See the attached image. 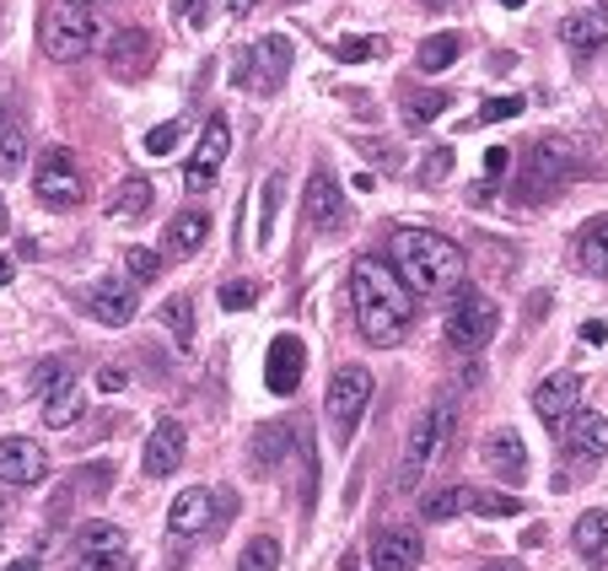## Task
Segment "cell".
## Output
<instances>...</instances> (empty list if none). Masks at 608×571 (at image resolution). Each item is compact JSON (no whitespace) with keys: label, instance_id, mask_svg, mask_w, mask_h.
I'll use <instances>...</instances> for the list:
<instances>
[{"label":"cell","instance_id":"cell-1","mask_svg":"<svg viewBox=\"0 0 608 571\" xmlns=\"http://www.w3.org/2000/svg\"><path fill=\"white\" fill-rule=\"evenodd\" d=\"M350 302H356V324H361L366 345L388 351V345L405 340L415 297H409V286L394 276V264H382V259H356V264H350Z\"/></svg>","mask_w":608,"mask_h":571},{"label":"cell","instance_id":"cell-2","mask_svg":"<svg viewBox=\"0 0 608 571\" xmlns=\"http://www.w3.org/2000/svg\"><path fill=\"white\" fill-rule=\"evenodd\" d=\"M394 276L409 286V297H452L463 276H469V259L463 248L442 238V232H426V227H405L394 232Z\"/></svg>","mask_w":608,"mask_h":571},{"label":"cell","instance_id":"cell-3","mask_svg":"<svg viewBox=\"0 0 608 571\" xmlns=\"http://www.w3.org/2000/svg\"><path fill=\"white\" fill-rule=\"evenodd\" d=\"M447 443H452V409L447 405L420 409L415 426H409V437H405V458H399V469H394V490H399V496L420 490L426 469L447 453Z\"/></svg>","mask_w":608,"mask_h":571},{"label":"cell","instance_id":"cell-4","mask_svg":"<svg viewBox=\"0 0 608 571\" xmlns=\"http://www.w3.org/2000/svg\"><path fill=\"white\" fill-rule=\"evenodd\" d=\"M43 54L49 60H60V65H71V60H82L92 39H97V17H92V6L86 0H49L43 6Z\"/></svg>","mask_w":608,"mask_h":571},{"label":"cell","instance_id":"cell-5","mask_svg":"<svg viewBox=\"0 0 608 571\" xmlns=\"http://www.w3.org/2000/svg\"><path fill=\"white\" fill-rule=\"evenodd\" d=\"M570 173H576L570 146H560V141H538V146H527L523 152V167H517V184H512V189H517V200L544 205L566 189Z\"/></svg>","mask_w":608,"mask_h":571},{"label":"cell","instance_id":"cell-6","mask_svg":"<svg viewBox=\"0 0 608 571\" xmlns=\"http://www.w3.org/2000/svg\"><path fill=\"white\" fill-rule=\"evenodd\" d=\"M33 195H39V205H49V210H76V205L86 200V178H82V167H76V157H71L65 146L39 152Z\"/></svg>","mask_w":608,"mask_h":571},{"label":"cell","instance_id":"cell-7","mask_svg":"<svg viewBox=\"0 0 608 571\" xmlns=\"http://www.w3.org/2000/svg\"><path fill=\"white\" fill-rule=\"evenodd\" d=\"M366 405H371V372H366V367L350 362V367H339L334 377H328L324 409H328V426H334V437H339V443H350V437H356Z\"/></svg>","mask_w":608,"mask_h":571},{"label":"cell","instance_id":"cell-8","mask_svg":"<svg viewBox=\"0 0 608 571\" xmlns=\"http://www.w3.org/2000/svg\"><path fill=\"white\" fill-rule=\"evenodd\" d=\"M495 340V302L480 291H452V308H447V345L458 351H480Z\"/></svg>","mask_w":608,"mask_h":571},{"label":"cell","instance_id":"cell-9","mask_svg":"<svg viewBox=\"0 0 608 571\" xmlns=\"http://www.w3.org/2000/svg\"><path fill=\"white\" fill-rule=\"evenodd\" d=\"M302 216H307V227H318L324 238H334V232H345V227H350V205H345V189H339V178H334L328 167H313V178H307V195H302Z\"/></svg>","mask_w":608,"mask_h":571},{"label":"cell","instance_id":"cell-10","mask_svg":"<svg viewBox=\"0 0 608 571\" xmlns=\"http://www.w3.org/2000/svg\"><path fill=\"white\" fill-rule=\"evenodd\" d=\"M285 71H291V39L281 33H270L264 43H253L243 54V71H238V82H248L253 92H275L285 82Z\"/></svg>","mask_w":608,"mask_h":571},{"label":"cell","instance_id":"cell-11","mask_svg":"<svg viewBox=\"0 0 608 571\" xmlns=\"http://www.w3.org/2000/svg\"><path fill=\"white\" fill-rule=\"evenodd\" d=\"M302 372H307V345L296 334H275L270 340V356H264V388L291 399L302 388Z\"/></svg>","mask_w":608,"mask_h":571},{"label":"cell","instance_id":"cell-12","mask_svg":"<svg viewBox=\"0 0 608 571\" xmlns=\"http://www.w3.org/2000/svg\"><path fill=\"white\" fill-rule=\"evenodd\" d=\"M227 152H232V124L221 120V114H210L205 129H200V146H195V157H189V167H184V184H189V189H205V184L221 173Z\"/></svg>","mask_w":608,"mask_h":571},{"label":"cell","instance_id":"cell-13","mask_svg":"<svg viewBox=\"0 0 608 571\" xmlns=\"http://www.w3.org/2000/svg\"><path fill=\"white\" fill-rule=\"evenodd\" d=\"M581 405V377L576 372H555V377H544L538 388H533V409H538V421L549 426V432H566V421L576 415Z\"/></svg>","mask_w":608,"mask_h":571},{"label":"cell","instance_id":"cell-14","mask_svg":"<svg viewBox=\"0 0 608 571\" xmlns=\"http://www.w3.org/2000/svg\"><path fill=\"white\" fill-rule=\"evenodd\" d=\"M49 475V453L33 437H6L0 443V486H39Z\"/></svg>","mask_w":608,"mask_h":571},{"label":"cell","instance_id":"cell-15","mask_svg":"<svg viewBox=\"0 0 608 571\" xmlns=\"http://www.w3.org/2000/svg\"><path fill=\"white\" fill-rule=\"evenodd\" d=\"M216 523V490L205 486H189L172 496V507H167V529H172V539H195V533H205Z\"/></svg>","mask_w":608,"mask_h":571},{"label":"cell","instance_id":"cell-16","mask_svg":"<svg viewBox=\"0 0 608 571\" xmlns=\"http://www.w3.org/2000/svg\"><path fill=\"white\" fill-rule=\"evenodd\" d=\"M420 567V533L377 529L371 533V571H415Z\"/></svg>","mask_w":608,"mask_h":571},{"label":"cell","instance_id":"cell-17","mask_svg":"<svg viewBox=\"0 0 608 571\" xmlns=\"http://www.w3.org/2000/svg\"><path fill=\"white\" fill-rule=\"evenodd\" d=\"M480 453H485V464L501 475V480H512V486H517V480H527V448H523V437H517L512 426L490 432Z\"/></svg>","mask_w":608,"mask_h":571},{"label":"cell","instance_id":"cell-18","mask_svg":"<svg viewBox=\"0 0 608 571\" xmlns=\"http://www.w3.org/2000/svg\"><path fill=\"white\" fill-rule=\"evenodd\" d=\"M92 319L97 324H108V329H124L129 319H135V286L129 281H97L92 286Z\"/></svg>","mask_w":608,"mask_h":571},{"label":"cell","instance_id":"cell-19","mask_svg":"<svg viewBox=\"0 0 608 571\" xmlns=\"http://www.w3.org/2000/svg\"><path fill=\"white\" fill-rule=\"evenodd\" d=\"M151 54H157V43H151L146 28H119L114 43H108V65L124 71V76H140V71L151 65Z\"/></svg>","mask_w":608,"mask_h":571},{"label":"cell","instance_id":"cell-20","mask_svg":"<svg viewBox=\"0 0 608 571\" xmlns=\"http://www.w3.org/2000/svg\"><path fill=\"white\" fill-rule=\"evenodd\" d=\"M184 464V426L178 421H157V432L146 437V475H172Z\"/></svg>","mask_w":608,"mask_h":571},{"label":"cell","instance_id":"cell-21","mask_svg":"<svg viewBox=\"0 0 608 571\" xmlns=\"http://www.w3.org/2000/svg\"><path fill=\"white\" fill-rule=\"evenodd\" d=\"M608 43V6H587V11H576L566 22V49L570 54H598Z\"/></svg>","mask_w":608,"mask_h":571},{"label":"cell","instance_id":"cell-22","mask_svg":"<svg viewBox=\"0 0 608 571\" xmlns=\"http://www.w3.org/2000/svg\"><path fill=\"white\" fill-rule=\"evenodd\" d=\"M210 238V216L205 210H184V216H172L167 221V253L172 259H195Z\"/></svg>","mask_w":608,"mask_h":571},{"label":"cell","instance_id":"cell-23","mask_svg":"<svg viewBox=\"0 0 608 571\" xmlns=\"http://www.w3.org/2000/svg\"><path fill=\"white\" fill-rule=\"evenodd\" d=\"M570 539H576V556L587 567H608V512H581Z\"/></svg>","mask_w":608,"mask_h":571},{"label":"cell","instance_id":"cell-24","mask_svg":"<svg viewBox=\"0 0 608 571\" xmlns=\"http://www.w3.org/2000/svg\"><path fill=\"white\" fill-rule=\"evenodd\" d=\"M570 448L581 453V458H604L608 453V415H593V409H581V415H570Z\"/></svg>","mask_w":608,"mask_h":571},{"label":"cell","instance_id":"cell-25","mask_svg":"<svg viewBox=\"0 0 608 571\" xmlns=\"http://www.w3.org/2000/svg\"><path fill=\"white\" fill-rule=\"evenodd\" d=\"M285 453H296V432H291L285 421H270V426L253 432V464H259V469H275Z\"/></svg>","mask_w":608,"mask_h":571},{"label":"cell","instance_id":"cell-26","mask_svg":"<svg viewBox=\"0 0 608 571\" xmlns=\"http://www.w3.org/2000/svg\"><path fill=\"white\" fill-rule=\"evenodd\" d=\"M576 259H581V270H587V276L608 281V221L581 227V238H576Z\"/></svg>","mask_w":608,"mask_h":571},{"label":"cell","instance_id":"cell-27","mask_svg":"<svg viewBox=\"0 0 608 571\" xmlns=\"http://www.w3.org/2000/svg\"><path fill=\"white\" fill-rule=\"evenodd\" d=\"M28 163V129L6 114V103H0V178H11V173H22Z\"/></svg>","mask_w":608,"mask_h":571},{"label":"cell","instance_id":"cell-28","mask_svg":"<svg viewBox=\"0 0 608 571\" xmlns=\"http://www.w3.org/2000/svg\"><path fill=\"white\" fill-rule=\"evenodd\" d=\"M463 54V43H458V33H437V39L420 43V54H415V65H420V76H442V71H452V60Z\"/></svg>","mask_w":608,"mask_h":571},{"label":"cell","instance_id":"cell-29","mask_svg":"<svg viewBox=\"0 0 608 571\" xmlns=\"http://www.w3.org/2000/svg\"><path fill=\"white\" fill-rule=\"evenodd\" d=\"M469 507H474V486H447V490H431L420 512H426V523H447V518H458Z\"/></svg>","mask_w":608,"mask_h":571},{"label":"cell","instance_id":"cell-30","mask_svg":"<svg viewBox=\"0 0 608 571\" xmlns=\"http://www.w3.org/2000/svg\"><path fill=\"white\" fill-rule=\"evenodd\" d=\"M39 415L54 426V432H65V426H76L82 421V409H86V399H82V388L71 383V388H60V394H49V399H39Z\"/></svg>","mask_w":608,"mask_h":571},{"label":"cell","instance_id":"cell-31","mask_svg":"<svg viewBox=\"0 0 608 571\" xmlns=\"http://www.w3.org/2000/svg\"><path fill=\"white\" fill-rule=\"evenodd\" d=\"M146 210H151V184L146 178H124L119 189H114V200H108V216L129 221V216H146Z\"/></svg>","mask_w":608,"mask_h":571},{"label":"cell","instance_id":"cell-32","mask_svg":"<svg viewBox=\"0 0 608 571\" xmlns=\"http://www.w3.org/2000/svg\"><path fill=\"white\" fill-rule=\"evenodd\" d=\"M238 571H281V539H270V533L248 539V550L238 556Z\"/></svg>","mask_w":608,"mask_h":571},{"label":"cell","instance_id":"cell-33","mask_svg":"<svg viewBox=\"0 0 608 571\" xmlns=\"http://www.w3.org/2000/svg\"><path fill=\"white\" fill-rule=\"evenodd\" d=\"M71 383H76V372L65 367V362H39V367H33V394H39V399L60 394V388H71Z\"/></svg>","mask_w":608,"mask_h":571},{"label":"cell","instance_id":"cell-34","mask_svg":"<svg viewBox=\"0 0 608 571\" xmlns=\"http://www.w3.org/2000/svg\"><path fill=\"white\" fill-rule=\"evenodd\" d=\"M163 324L172 329V340H178V345H189V340H195V308H189V297L163 302Z\"/></svg>","mask_w":608,"mask_h":571},{"label":"cell","instance_id":"cell-35","mask_svg":"<svg viewBox=\"0 0 608 571\" xmlns=\"http://www.w3.org/2000/svg\"><path fill=\"white\" fill-rule=\"evenodd\" d=\"M447 108V92H409L405 97V120L420 129V124H431L437 114Z\"/></svg>","mask_w":608,"mask_h":571},{"label":"cell","instance_id":"cell-36","mask_svg":"<svg viewBox=\"0 0 608 571\" xmlns=\"http://www.w3.org/2000/svg\"><path fill=\"white\" fill-rule=\"evenodd\" d=\"M469 512H480V518H512V512H523V496H501V490H474V507Z\"/></svg>","mask_w":608,"mask_h":571},{"label":"cell","instance_id":"cell-37","mask_svg":"<svg viewBox=\"0 0 608 571\" xmlns=\"http://www.w3.org/2000/svg\"><path fill=\"white\" fill-rule=\"evenodd\" d=\"M281 189H285V173H270L264 200H259V243H270V232H275V205H281Z\"/></svg>","mask_w":608,"mask_h":571},{"label":"cell","instance_id":"cell-38","mask_svg":"<svg viewBox=\"0 0 608 571\" xmlns=\"http://www.w3.org/2000/svg\"><path fill=\"white\" fill-rule=\"evenodd\" d=\"M76 571H135V561H129V550H82Z\"/></svg>","mask_w":608,"mask_h":571},{"label":"cell","instance_id":"cell-39","mask_svg":"<svg viewBox=\"0 0 608 571\" xmlns=\"http://www.w3.org/2000/svg\"><path fill=\"white\" fill-rule=\"evenodd\" d=\"M76 550H124V529L119 523H86Z\"/></svg>","mask_w":608,"mask_h":571},{"label":"cell","instance_id":"cell-40","mask_svg":"<svg viewBox=\"0 0 608 571\" xmlns=\"http://www.w3.org/2000/svg\"><path fill=\"white\" fill-rule=\"evenodd\" d=\"M334 54H339L345 65H361V60L388 54V43H382V39H339V43H334Z\"/></svg>","mask_w":608,"mask_h":571},{"label":"cell","instance_id":"cell-41","mask_svg":"<svg viewBox=\"0 0 608 571\" xmlns=\"http://www.w3.org/2000/svg\"><path fill=\"white\" fill-rule=\"evenodd\" d=\"M184 129H189V124H184V120H167V124H157V129L146 135V152H151V157H172V146L184 141Z\"/></svg>","mask_w":608,"mask_h":571},{"label":"cell","instance_id":"cell-42","mask_svg":"<svg viewBox=\"0 0 608 571\" xmlns=\"http://www.w3.org/2000/svg\"><path fill=\"white\" fill-rule=\"evenodd\" d=\"M523 114V97H490L485 108L469 120V129H480V124H501V120H517Z\"/></svg>","mask_w":608,"mask_h":571},{"label":"cell","instance_id":"cell-43","mask_svg":"<svg viewBox=\"0 0 608 571\" xmlns=\"http://www.w3.org/2000/svg\"><path fill=\"white\" fill-rule=\"evenodd\" d=\"M216 297H221V308H227V313H243V308L259 302V286H253V281H227Z\"/></svg>","mask_w":608,"mask_h":571},{"label":"cell","instance_id":"cell-44","mask_svg":"<svg viewBox=\"0 0 608 571\" xmlns=\"http://www.w3.org/2000/svg\"><path fill=\"white\" fill-rule=\"evenodd\" d=\"M124 264H129L135 286H140V281H157V270H163V259H157L151 248H129V253H124Z\"/></svg>","mask_w":608,"mask_h":571},{"label":"cell","instance_id":"cell-45","mask_svg":"<svg viewBox=\"0 0 608 571\" xmlns=\"http://www.w3.org/2000/svg\"><path fill=\"white\" fill-rule=\"evenodd\" d=\"M447 173H452V146H437V152H426V163H420V184L431 189V184H442Z\"/></svg>","mask_w":608,"mask_h":571},{"label":"cell","instance_id":"cell-46","mask_svg":"<svg viewBox=\"0 0 608 571\" xmlns=\"http://www.w3.org/2000/svg\"><path fill=\"white\" fill-rule=\"evenodd\" d=\"M172 11H178V22H189V28H200L205 0H172Z\"/></svg>","mask_w":608,"mask_h":571},{"label":"cell","instance_id":"cell-47","mask_svg":"<svg viewBox=\"0 0 608 571\" xmlns=\"http://www.w3.org/2000/svg\"><path fill=\"white\" fill-rule=\"evenodd\" d=\"M506 152H512V146H490V157H485V184H495V178L506 173Z\"/></svg>","mask_w":608,"mask_h":571},{"label":"cell","instance_id":"cell-48","mask_svg":"<svg viewBox=\"0 0 608 571\" xmlns=\"http://www.w3.org/2000/svg\"><path fill=\"white\" fill-rule=\"evenodd\" d=\"M97 383H103L108 394H119V388H124V372H119V367H103V377H97Z\"/></svg>","mask_w":608,"mask_h":571},{"label":"cell","instance_id":"cell-49","mask_svg":"<svg viewBox=\"0 0 608 571\" xmlns=\"http://www.w3.org/2000/svg\"><path fill=\"white\" fill-rule=\"evenodd\" d=\"M581 340H587V345H604V324H598V319H587V324H581Z\"/></svg>","mask_w":608,"mask_h":571},{"label":"cell","instance_id":"cell-50","mask_svg":"<svg viewBox=\"0 0 608 571\" xmlns=\"http://www.w3.org/2000/svg\"><path fill=\"white\" fill-rule=\"evenodd\" d=\"M480 571H527L523 561H490V567H480Z\"/></svg>","mask_w":608,"mask_h":571},{"label":"cell","instance_id":"cell-51","mask_svg":"<svg viewBox=\"0 0 608 571\" xmlns=\"http://www.w3.org/2000/svg\"><path fill=\"white\" fill-rule=\"evenodd\" d=\"M227 11H232V17H248V11H253V0H227Z\"/></svg>","mask_w":608,"mask_h":571},{"label":"cell","instance_id":"cell-52","mask_svg":"<svg viewBox=\"0 0 608 571\" xmlns=\"http://www.w3.org/2000/svg\"><path fill=\"white\" fill-rule=\"evenodd\" d=\"M11 276H17V270H11V259L0 253V286H11Z\"/></svg>","mask_w":608,"mask_h":571},{"label":"cell","instance_id":"cell-53","mask_svg":"<svg viewBox=\"0 0 608 571\" xmlns=\"http://www.w3.org/2000/svg\"><path fill=\"white\" fill-rule=\"evenodd\" d=\"M6 571H39V561H17V567H6Z\"/></svg>","mask_w":608,"mask_h":571},{"label":"cell","instance_id":"cell-54","mask_svg":"<svg viewBox=\"0 0 608 571\" xmlns=\"http://www.w3.org/2000/svg\"><path fill=\"white\" fill-rule=\"evenodd\" d=\"M339 571H361V561H350V556H345V561H339Z\"/></svg>","mask_w":608,"mask_h":571},{"label":"cell","instance_id":"cell-55","mask_svg":"<svg viewBox=\"0 0 608 571\" xmlns=\"http://www.w3.org/2000/svg\"><path fill=\"white\" fill-rule=\"evenodd\" d=\"M501 6H506V11H517V6H523V0H501Z\"/></svg>","mask_w":608,"mask_h":571},{"label":"cell","instance_id":"cell-56","mask_svg":"<svg viewBox=\"0 0 608 571\" xmlns=\"http://www.w3.org/2000/svg\"><path fill=\"white\" fill-rule=\"evenodd\" d=\"M0 232H6V205H0Z\"/></svg>","mask_w":608,"mask_h":571},{"label":"cell","instance_id":"cell-57","mask_svg":"<svg viewBox=\"0 0 608 571\" xmlns=\"http://www.w3.org/2000/svg\"><path fill=\"white\" fill-rule=\"evenodd\" d=\"M426 6H452V0H426Z\"/></svg>","mask_w":608,"mask_h":571},{"label":"cell","instance_id":"cell-58","mask_svg":"<svg viewBox=\"0 0 608 571\" xmlns=\"http://www.w3.org/2000/svg\"><path fill=\"white\" fill-rule=\"evenodd\" d=\"M0 539H6V523H0Z\"/></svg>","mask_w":608,"mask_h":571}]
</instances>
